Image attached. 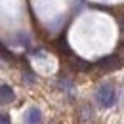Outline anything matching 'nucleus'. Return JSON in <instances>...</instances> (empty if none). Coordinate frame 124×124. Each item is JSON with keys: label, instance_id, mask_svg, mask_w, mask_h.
I'll use <instances>...</instances> for the list:
<instances>
[{"label": "nucleus", "instance_id": "f257e3e1", "mask_svg": "<svg viewBox=\"0 0 124 124\" xmlns=\"http://www.w3.org/2000/svg\"><path fill=\"white\" fill-rule=\"evenodd\" d=\"M97 101H99L101 107H105V109L113 107L115 101H116L115 86H113V84H103V86H99V90H97Z\"/></svg>", "mask_w": 124, "mask_h": 124}, {"label": "nucleus", "instance_id": "f03ea898", "mask_svg": "<svg viewBox=\"0 0 124 124\" xmlns=\"http://www.w3.org/2000/svg\"><path fill=\"white\" fill-rule=\"evenodd\" d=\"M122 59L118 57V55H107V57H103V59H99L97 61V69L101 71V73H109V71H115V69H120L122 67Z\"/></svg>", "mask_w": 124, "mask_h": 124}, {"label": "nucleus", "instance_id": "7ed1b4c3", "mask_svg": "<svg viewBox=\"0 0 124 124\" xmlns=\"http://www.w3.org/2000/svg\"><path fill=\"white\" fill-rule=\"evenodd\" d=\"M14 99H16V92L12 90V86L0 84V103L6 105V103H12Z\"/></svg>", "mask_w": 124, "mask_h": 124}, {"label": "nucleus", "instance_id": "20e7f679", "mask_svg": "<svg viewBox=\"0 0 124 124\" xmlns=\"http://www.w3.org/2000/svg\"><path fill=\"white\" fill-rule=\"evenodd\" d=\"M40 120H42V113L36 107H31L27 111V115H25V122L27 124H40Z\"/></svg>", "mask_w": 124, "mask_h": 124}, {"label": "nucleus", "instance_id": "39448f33", "mask_svg": "<svg viewBox=\"0 0 124 124\" xmlns=\"http://www.w3.org/2000/svg\"><path fill=\"white\" fill-rule=\"evenodd\" d=\"M71 59H73V63H75V67H77L78 71H90V69H92V65L88 61H82V59H78L75 55H71Z\"/></svg>", "mask_w": 124, "mask_h": 124}, {"label": "nucleus", "instance_id": "423d86ee", "mask_svg": "<svg viewBox=\"0 0 124 124\" xmlns=\"http://www.w3.org/2000/svg\"><path fill=\"white\" fill-rule=\"evenodd\" d=\"M0 124H10V115L8 113H0Z\"/></svg>", "mask_w": 124, "mask_h": 124}]
</instances>
